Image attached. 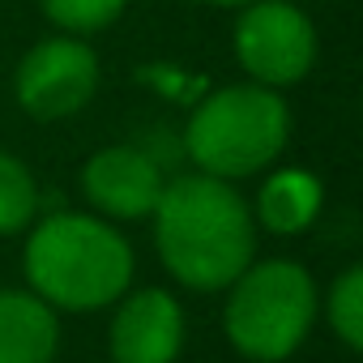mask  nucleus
<instances>
[{"instance_id":"obj_1","label":"nucleus","mask_w":363,"mask_h":363,"mask_svg":"<svg viewBox=\"0 0 363 363\" xmlns=\"http://www.w3.org/2000/svg\"><path fill=\"white\" fill-rule=\"evenodd\" d=\"M158 252L197 291L235 282L252 261V214L218 175H179L158 193Z\"/></svg>"},{"instance_id":"obj_2","label":"nucleus","mask_w":363,"mask_h":363,"mask_svg":"<svg viewBox=\"0 0 363 363\" xmlns=\"http://www.w3.org/2000/svg\"><path fill=\"white\" fill-rule=\"evenodd\" d=\"M26 274L43 303L82 312L120 299L133 278V252L111 227L86 214H56L30 235Z\"/></svg>"},{"instance_id":"obj_3","label":"nucleus","mask_w":363,"mask_h":363,"mask_svg":"<svg viewBox=\"0 0 363 363\" xmlns=\"http://www.w3.org/2000/svg\"><path fill=\"white\" fill-rule=\"evenodd\" d=\"M286 145V103L261 86H231L189 120V154L206 175H252Z\"/></svg>"},{"instance_id":"obj_4","label":"nucleus","mask_w":363,"mask_h":363,"mask_svg":"<svg viewBox=\"0 0 363 363\" xmlns=\"http://www.w3.org/2000/svg\"><path fill=\"white\" fill-rule=\"evenodd\" d=\"M312 312H316V291L299 265L291 261L248 265L235 278V295L227 303V337L248 359L278 363L303 342Z\"/></svg>"},{"instance_id":"obj_5","label":"nucleus","mask_w":363,"mask_h":363,"mask_svg":"<svg viewBox=\"0 0 363 363\" xmlns=\"http://www.w3.org/2000/svg\"><path fill=\"white\" fill-rule=\"evenodd\" d=\"M235 52L252 77H261L269 86H286L312 69L316 35H312V22L295 5L257 0L235 26Z\"/></svg>"},{"instance_id":"obj_6","label":"nucleus","mask_w":363,"mask_h":363,"mask_svg":"<svg viewBox=\"0 0 363 363\" xmlns=\"http://www.w3.org/2000/svg\"><path fill=\"white\" fill-rule=\"evenodd\" d=\"M94 86H99V60L77 39H48L18 69V99L39 120L77 111L82 103H90Z\"/></svg>"},{"instance_id":"obj_7","label":"nucleus","mask_w":363,"mask_h":363,"mask_svg":"<svg viewBox=\"0 0 363 363\" xmlns=\"http://www.w3.org/2000/svg\"><path fill=\"white\" fill-rule=\"evenodd\" d=\"M184 342V316L167 291L133 295L111 325V363H171Z\"/></svg>"},{"instance_id":"obj_8","label":"nucleus","mask_w":363,"mask_h":363,"mask_svg":"<svg viewBox=\"0 0 363 363\" xmlns=\"http://www.w3.org/2000/svg\"><path fill=\"white\" fill-rule=\"evenodd\" d=\"M82 184H86V197L99 210H107L116 218H141V214H150L158 206L162 175L141 150L111 145V150H103V154H94L86 162Z\"/></svg>"},{"instance_id":"obj_9","label":"nucleus","mask_w":363,"mask_h":363,"mask_svg":"<svg viewBox=\"0 0 363 363\" xmlns=\"http://www.w3.org/2000/svg\"><path fill=\"white\" fill-rule=\"evenodd\" d=\"M56 316L43 299L0 291V363H52Z\"/></svg>"},{"instance_id":"obj_10","label":"nucleus","mask_w":363,"mask_h":363,"mask_svg":"<svg viewBox=\"0 0 363 363\" xmlns=\"http://www.w3.org/2000/svg\"><path fill=\"white\" fill-rule=\"evenodd\" d=\"M320 210V184L308 171H278L261 189V223L278 235L303 231Z\"/></svg>"},{"instance_id":"obj_11","label":"nucleus","mask_w":363,"mask_h":363,"mask_svg":"<svg viewBox=\"0 0 363 363\" xmlns=\"http://www.w3.org/2000/svg\"><path fill=\"white\" fill-rule=\"evenodd\" d=\"M39 206V193H35V179L30 171L9 158V154H0V235H13L30 223Z\"/></svg>"},{"instance_id":"obj_12","label":"nucleus","mask_w":363,"mask_h":363,"mask_svg":"<svg viewBox=\"0 0 363 363\" xmlns=\"http://www.w3.org/2000/svg\"><path fill=\"white\" fill-rule=\"evenodd\" d=\"M329 320L350 350L363 346V269H346L337 278V286L329 295Z\"/></svg>"},{"instance_id":"obj_13","label":"nucleus","mask_w":363,"mask_h":363,"mask_svg":"<svg viewBox=\"0 0 363 363\" xmlns=\"http://www.w3.org/2000/svg\"><path fill=\"white\" fill-rule=\"evenodd\" d=\"M43 9L65 30H99V26L116 22L124 0H43Z\"/></svg>"},{"instance_id":"obj_14","label":"nucleus","mask_w":363,"mask_h":363,"mask_svg":"<svg viewBox=\"0 0 363 363\" xmlns=\"http://www.w3.org/2000/svg\"><path fill=\"white\" fill-rule=\"evenodd\" d=\"M210 5H248V0H210Z\"/></svg>"}]
</instances>
